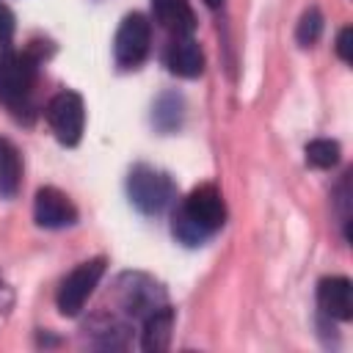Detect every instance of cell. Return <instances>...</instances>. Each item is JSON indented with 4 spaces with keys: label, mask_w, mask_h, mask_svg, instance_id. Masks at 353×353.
<instances>
[{
    "label": "cell",
    "mask_w": 353,
    "mask_h": 353,
    "mask_svg": "<svg viewBox=\"0 0 353 353\" xmlns=\"http://www.w3.org/2000/svg\"><path fill=\"white\" fill-rule=\"evenodd\" d=\"M226 221V204L215 185L193 188L182 204L174 210L171 232L185 245H201L210 234H215Z\"/></svg>",
    "instance_id": "obj_1"
},
{
    "label": "cell",
    "mask_w": 353,
    "mask_h": 353,
    "mask_svg": "<svg viewBox=\"0 0 353 353\" xmlns=\"http://www.w3.org/2000/svg\"><path fill=\"white\" fill-rule=\"evenodd\" d=\"M127 193H130V201L141 212L157 215L174 201L176 188L165 171H160L154 165H135L127 176Z\"/></svg>",
    "instance_id": "obj_2"
},
{
    "label": "cell",
    "mask_w": 353,
    "mask_h": 353,
    "mask_svg": "<svg viewBox=\"0 0 353 353\" xmlns=\"http://www.w3.org/2000/svg\"><path fill=\"white\" fill-rule=\"evenodd\" d=\"M36 58L30 52H0V102L11 110L28 105L36 77Z\"/></svg>",
    "instance_id": "obj_3"
},
{
    "label": "cell",
    "mask_w": 353,
    "mask_h": 353,
    "mask_svg": "<svg viewBox=\"0 0 353 353\" xmlns=\"http://www.w3.org/2000/svg\"><path fill=\"white\" fill-rule=\"evenodd\" d=\"M105 256H94L80 262L58 287V312L63 317H77L85 306V301L91 298V292L97 290L102 273H105Z\"/></svg>",
    "instance_id": "obj_4"
},
{
    "label": "cell",
    "mask_w": 353,
    "mask_h": 353,
    "mask_svg": "<svg viewBox=\"0 0 353 353\" xmlns=\"http://www.w3.org/2000/svg\"><path fill=\"white\" fill-rule=\"evenodd\" d=\"M47 124L63 146H77L85 127V105L77 91H58L47 102Z\"/></svg>",
    "instance_id": "obj_5"
},
{
    "label": "cell",
    "mask_w": 353,
    "mask_h": 353,
    "mask_svg": "<svg viewBox=\"0 0 353 353\" xmlns=\"http://www.w3.org/2000/svg\"><path fill=\"white\" fill-rule=\"evenodd\" d=\"M116 287H119L116 292H119L124 312L132 317L143 320L152 312H157L160 306H165V290L146 273H124Z\"/></svg>",
    "instance_id": "obj_6"
},
{
    "label": "cell",
    "mask_w": 353,
    "mask_h": 353,
    "mask_svg": "<svg viewBox=\"0 0 353 353\" xmlns=\"http://www.w3.org/2000/svg\"><path fill=\"white\" fill-rule=\"evenodd\" d=\"M149 39H152V25L143 14L132 11L121 19L113 41V55L121 69H135L149 52Z\"/></svg>",
    "instance_id": "obj_7"
},
{
    "label": "cell",
    "mask_w": 353,
    "mask_h": 353,
    "mask_svg": "<svg viewBox=\"0 0 353 353\" xmlns=\"http://www.w3.org/2000/svg\"><path fill=\"white\" fill-rule=\"evenodd\" d=\"M33 218L41 229H63L77 221V207L58 188H39L33 199Z\"/></svg>",
    "instance_id": "obj_8"
},
{
    "label": "cell",
    "mask_w": 353,
    "mask_h": 353,
    "mask_svg": "<svg viewBox=\"0 0 353 353\" xmlns=\"http://www.w3.org/2000/svg\"><path fill=\"white\" fill-rule=\"evenodd\" d=\"M317 306L328 320H353V284L345 276H325L317 284Z\"/></svg>",
    "instance_id": "obj_9"
},
{
    "label": "cell",
    "mask_w": 353,
    "mask_h": 353,
    "mask_svg": "<svg viewBox=\"0 0 353 353\" xmlns=\"http://www.w3.org/2000/svg\"><path fill=\"white\" fill-rule=\"evenodd\" d=\"M165 63L179 77H199L204 72V52L193 36H174L165 50Z\"/></svg>",
    "instance_id": "obj_10"
},
{
    "label": "cell",
    "mask_w": 353,
    "mask_h": 353,
    "mask_svg": "<svg viewBox=\"0 0 353 353\" xmlns=\"http://www.w3.org/2000/svg\"><path fill=\"white\" fill-rule=\"evenodd\" d=\"M152 14L171 36H193L196 30V17L188 0H152Z\"/></svg>",
    "instance_id": "obj_11"
},
{
    "label": "cell",
    "mask_w": 353,
    "mask_h": 353,
    "mask_svg": "<svg viewBox=\"0 0 353 353\" xmlns=\"http://www.w3.org/2000/svg\"><path fill=\"white\" fill-rule=\"evenodd\" d=\"M171 331H174V309L165 303L149 317H143V331H141V347L146 353H163L171 345Z\"/></svg>",
    "instance_id": "obj_12"
},
{
    "label": "cell",
    "mask_w": 353,
    "mask_h": 353,
    "mask_svg": "<svg viewBox=\"0 0 353 353\" xmlns=\"http://www.w3.org/2000/svg\"><path fill=\"white\" fill-rule=\"evenodd\" d=\"M22 182V157L19 149L8 141L0 138V196L3 199H14Z\"/></svg>",
    "instance_id": "obj_13"
},
{
    "label": "cell",
    "mask_w": 353,
    "mask_h": 353,
    "mask_svg": "<svg viewBox=\"0 0 353 353\" xmlns=\"http://www.w3.org/2000/svg\"><path fill=\"white\" fill-rule=\"evenodd\" d=\"M85 331H91L97 347H110V350H116V347H124V345H127V331H130V328H127L119 317L99 314V317H94V320L88 323Z\"/></svg>",
    "instance_id": "obj_14"
},
{
    "label": "cell",
    "mask_w": 353,
    "mask_h": 353,
    "mask_svg": "<svg viewBox=\"0 0 353 353\" xmlns=\"http://www.w3.org/2000/svg\"><path fill=\"white\" fill-rule=\"evenodd\" d=\"M339 143L331 141V138H314L306 143V163L312 168H334L339 163Z\"/></svg>",
    "instance_id": "obj_15"
},
{
    "label": "cell",
    "mask_w": 353,
    "mask_h": 353,
    "mask_svg": "<svg viewBox=\"0 0 353 353\" xmlns=\"http://www.w3.org/2000/svg\"><path fill=\"white\" fill-rule=\"evenodd\" d=\"M179 121H182V99L176 94H163L154 105V124L168 132L179 127Z\"/></svg>",
    "instance_id": "obj_16"
},
{
    "label": "cell",
    "mask_w": 353,
    "mask_h": 353,
    "mask_svg": "<svg viewBox=\"0 0 353 353\" xmlns=\"http://www.w3.org/2000/svg\"><path fill=\"white\" fill-rule=\"evenodd\" d=\"M320 33H323V14H320L317 6H309V8L301 14V19H298L295 39H298L301 47H312V44L320 39Z\"/></svg>",
    "instance_id": "obj_17"
},
{
    "label": "cell",
    "mask_w": 353,
    "mask_h": 353,
    "mask_svg": "<svg viewBox=\"0 0 353 353\" xmlns=\"http://www.w3.org/2000/svg\"><path fill=\"white\" fill-rule=\"evenodd\" d=\"M336 55H339L345 63L353 61V28H350V25L342 28L339 36H336Z\"/></svg>",
    "instance_id": "obj_18"
},
{
    "label": "cell",
    "mask_w": 353,
    "mask_h": 353,
    "mask_svg": "<svg viewBox=\"0 0 353 353\" xmlns=\"http://www.w3.org/2000/svg\"><path fill=\"white\" fill-rule=\"evenodd\" d=\"M14 28H17V22H14L11 8H8L6 3H0V44H8V41H11Z\"/></svg>",
    "instance_id": "obj_19"
},
{
    "label": "cell",
    "mask_w": 353,
    "mask_h": 353,
    "mask_svg": "<svg viewBox=\"0 0 353 353\" xmlns=\"http://www.w3.org/2000/svg\"><path fill=\"white\" fill-rule=\"evenodd\" d=\"M204 3H207V6H210V8H218V6H221V3H223V0H204Z\"/></svg>",
    "instance_id": "obj_20"
}]
</instances>
